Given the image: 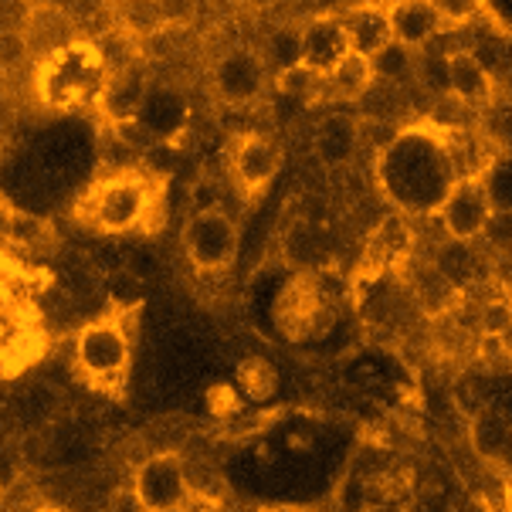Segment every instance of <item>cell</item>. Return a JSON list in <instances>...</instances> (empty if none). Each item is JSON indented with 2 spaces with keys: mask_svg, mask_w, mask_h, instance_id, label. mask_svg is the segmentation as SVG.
<instances>
[{
  "mask_svg": "<svg viewBox=\"0 0 512 512\" xmlns=\"http://www.w3.org/2000/svg\"><path fill=\"white\" fill-rule=\"evenodd\" d=\"M160 184L140 170H116L92 180L75 201V221L95 234L150 231L160 218Z\"/></svg>",
  "mask_w": 512,
  "mask_h": 512,
  "instance_id": "6da1fadb",
  "label": "cell"
},
{
  "mask_svg": "<svg viewBox=\"0 0 512 512\" xmlns=\"http://www.w3.org/2000/svg\"><path fill=\"white\" fill-rule=\"evenodd\" d=\"M133 312H109L92 323H85L75 333L72 360L75 373L92 390L102 394H123L129 363H133Z\"/></svg>",
  "mask_w": 512,
  "mask_h": 512,
  "instance_id": "7a4b0ae2",
  "label": "cell"
},
{
  "mask_svg": "<svg viewBox=\"0 0 512 512\" xmlns=\"http://www.w3.org/2000/svg\"><path fill=\"white\" fill-rule=\"evenodd\" d=\"M106 82L109 72L95 51V41L78 38L55 55H48L45 62H38V95L51 109L72 112L99 106Z\"/></svg>",
  "mask_w": 512,
  "mask_h": 512,
  "instance_id": "3957f363",
  "label": "cell"
},
{
  "mask_svg": "<svg viewBox=\"0 0 512 512\" xmlns=\"http://www.w3.org/2000/svg\"><path fill=\"white\" fill-rule=\"evenodd\" d=\"M180 245H184L187 262L201 275H224L238 262L241 234L231 214L221 207H201V211L187 214L184 228H180Z\"/></svg>",
  "mask_w": 512,
  "mask_h": 512,
  "instance_id": "277c9868",
  "label": "cell"
},
{
  "mask_svg": "<svg viewBox=\"0 0 512 512\" xmlns=\"http://www.w3.org/2000/svg\"><path fill=\"white\" fill-rule=\"evenodd\" d=\"M435 214H438L441 231H445L448 241H479V238H485V228H489L496 214H492L489 197H485V190H482L479 167L451 180V187L438 201Z\"/></svg>",
  "mask_w": 512,
  "mask_h": 512,
  "instance_id": "5b68a950",
  "label": "cell"
},
{
  "mask_svg": "<svg viewBox=\"0 0 512 512\" xmlns=\"http://www.w3.org/2000/svg\"><path fill=\"white\" fill-rule=\"evenodd\" d=\"M129 492L140 502L143 512H163L173 506H187L190 502V482L184 458L177 451H156V455L143 458L133 472Z\"/></svg>",
  "mask_w": 512,
  "mask_h": 512,
  "instance_id": "8992f818",
  "label": "cell"
},
{
  "mask_svg": "<svg viewBox=\"0 0 512 512\" xmlns=\"http://www.w3.org/2000/svg\"><path fill=\"white\" fill-rule=\"evenodd\" d=\"M268 68L258 58L255 48L248 45H234L228 51H221V58L211 68V89L214 95L231 109H251L255 102H262V95L268 89Z\"/></svg>",
  "mask_w": 512,
  "mask_h": 512,
  "instance_id": "52a82bcc",
  "label": "cell"
},
{
  "mask_svg": "<svg viewBox=\"0 0 512 512\" xmlns=\"http://www.w3.org/2000/svg\"><path fill=\"white\" fill-rule=\"evenodd\" d=\"M282 170V146L262 133H241L231 146V177L245 194H265Z\"/></svg>",
  "mask_w": 512,
  "mask_h": 512,
  "instance_id": "ba28073f",
  "label": "cell"
},
{
  "mask_svg": "<svg viewBox=\"0 0 512 512\" xmlns=\"http://www.w3.org/2000/svg\"><path fill=\"white\" fill-rule=\"evenodd\" d=\"M414 258V228L404 214H387L377 228L370 231L367 248H363V275L380 279L384 272H401Z\"/></svg>",
  "mask_w": 512,
  "mask_h": 512,
  "instance_id": "9c48e42d",
  "label": "cell"
},
{
  "mask_svg": "<svg viewBox=\"0 0 512 512\" xmlns=\"http://www.w3.org/2000/svg\"><path fill=\"white\" fill-rule=\"evenodd\" d=\"M17 38H21L24 55L45 62L48 55H55V51H62L65 45L78 41V31H75V21L62 7L48 4V0H31Z\"/></svg>",
  "mask_w": 512,
  "mask_h": 512,
  "instance_id": "30bf717a",
  "label": "cell"
},
{
  "mask_svg": "<svg viewBox=\"0 0 512 512\" xmlns=\"http://www.w3.org/2000/svg\"><path fill=\"white\" fill-rule=\"evenodd\" d=\"M384 14L390 24V41L411 51H424L445 28L431 0H384Z\"/></svg>",
  "mask_w": 512,
  "mask_h": 512,
  "instance_id": "8fae6325",
  "label": "cell"
},
{
  "mask_svg": "<svg viewBox=\"0 0 512 512\" xmlns=\"http://www.w3.org/2000/svg\"><path fill=\"white\" fill-rule=\"evenodd\" d=\"M129 126H140L150 140H173L187 129V99L173 85H146L140 112Z\"/></svg>",
  "mask_w": 512,
  "mask_h": 512,
  "instance_id": "7c38bea8",
  "label": "cell"
},
{
  "mask_svg": "<svg viewBox=\"0 0 512 512\" xmlns=\"http://www.w3.org/2000/svg\"><path fill=\"white\" fill-rule=\"evenodd\" d=\"M445 72H448V95L462 106L482 109L492 99H499V82L482 68L479 58L465 48L445 51Z\"/></svg>",
  "mask_w": 512,
  "mask_h": 512,
  "instance_id": "4fadbf2b",
  "label": "cell"
},
{
  "mask_svg": "<svg viewBox=\"0 0 512 512\" xmlns=\"http://www.w3.org/2000/svg\"><path fill=\"white\" fill-rule=\"evenodd\" d=\"M350 51L340 17H306L302 21V65L326 78L336 62Z\"/></svg>",
  "mask_w": 512,
  "mask_h": 512,
  "instance_id": "5bb4252c",
  "label": "cell"
},
{
  "mask_svg": "<svg viewBox=\"0 0 512 512\" xmlns=\"http://www.w3.org/2000/svg\"><path fill=\"white\" fill-rule=\"evenodd\" d=\"M401 275H404V285H407V292H411L414 306L431 319L448 316V312L458 306V299H462V292H458L455 285H451L445 275L431 265V258L428 262L411 258V262L401 268Z\"/></svg>",
  "mask_w": 512,
  "mask_h": 512,
  "instance_id": "9a60e30c",
  "label": "cell"
},
{
  "mask_svg": "<svg viewBox=\"0 0 512 512\" xmlns=\"http://www.w3.org/2000/svg\"><path fill=\"white\" fill-rule=\"evenodd\" d=\"M282 255L295 272H323L333 258V238H329V228L319 224L316 218H299L292 221V228L285 231L282 238Z\"/></svg>",
  "mask_w": 512,
  "mask_h": 512,
  "instance_id": "2e32d148",
  "label": "cell"
},
{
  "mask_svg": "<svg viewBox=\"0 0 512 512\" xmlns=\"http://www.w3.org/2000/svg\"><path fill=\"white\" fill-rule=\"evenodd\" d=\"M468 445H472L475 458H482L485 465L502 468L509 465V445H512V424L509 414L496 404H485L468 418Z\"/></svg>",
  "mask_w": 512,
  "mask_h": 512,
  "instance_id": "e0dca14e",
  "label": "cell"
},
{
  "mask_svg": "<svg viewBox=\"0 0 512 512\" xmlns=\"http://www.w3.org/2000/svg\"><path fill=\"white\" fill-rule=\"evenodd\" d=\"M41 333L24 306H0V373H14L38 357Z\"/></svg>",
  "mask_w": 512,
  "mask_h": 512,
  "instance_id": "ac0fdd59",
  "label": "cell"
},
{
  "mask_svg": "<svg viewBox=\"0 0 512 512\" xmlns=\"http://www.w3.org/2000/svg\"><path fill=\"white\" fill-rule=\"evenodd\" d=\"M363 129L353 116L346 112H333L312 133V153L323 167H346L350 160H357L360 153Z\"/></svg>",
  "mask_w": 512,
  "mask_h": 512,
  "instance_id": "d6986e66",
  "label": "cell"
},
{
  "mask_svg": "<svg viewBox=\"0 0 512 512\" xmlns=\"http://www.w3.org/2000/svg\"><path fill=\"white\" fill-rule=\"evenodd\" d=\"M340 21L346 31V45L363 58H373L377 51H384L390 45V24L384 14V0H363V4H353Z\"/></svg>",
  "mask_w": 512,
  "mask_h": 512,
  "instance_id": "ffe728a7",
  "label": "cell"
},
{
  "mask_svg": "<svg viewBox=\"0 0 512 512\" xmlns=\"http://www.w3.org/2000/svg\"><path fill=\"white\" fill-rule=\"evenodd\" d=\"M146 78L140 72V65L129 68V72H119V75H109L106 82V92H102V102L99 109L109 116L112 126H129L140 112V102L146 95Z\"/></svg>",
  "mask_w": 512,
  "mask_h": 512,
  "instance_id": "44dd1931",
  "label": "cell"
},
{
  "mask_svg": "<svg viewBox=\"0 0 512 512\" xmlns=\"http://www.w3.org/2000/svg\"><path fill=\"white\" fill-rule=\"evenodd\" d=\"M4 245L17 248V251H28V255H48V251L58 248V234L55 224L41 214L31 211H17L11 207L7 214V228H4Z\"/></svg>",
  "mask_w": 512,
  "mask_h": 512,
  "instance_id": "7402d4cb",
  "label": "cell"
},
{
  "mask_svg": "<svg viewBox=\"0 0 512 512\" xmlns=\"http://www.w3.org/2000/svg\"><path fill=\"white\" fill-rule=\"evenodd\" d=\"M255 51L265 62L268 75H279L285 68L302 65V24H295V21L272 24V28L262 34Z\"/></svg>",
  "mask_w": 512,
  "mask_h": 512,
  "instance_id": "603a6c76",
  "label": "cell"
},
{
  "mask_svg": "<svg viewBox=\"0 0 512 512\" xmlns=\"http://www.w3.org/2000/svg\"><path fill=\"white\" fill-rule=\"evenodd\" d=\"M373 65L370 58L357 55V51H346V55L336 62V68L323 78V85L329 92H333V99L340 102H357L363 99L370 89H373Z\"/></svg>",
  "mask_w": 512,
  "mask_h": 512,
  "instance_id": "cb8c5ba5",
  "label": "cell"
},
{
  "mask_svg": "<svg viewBox=\"0 0 512 512\" xmlns=\"http://www.w3.org/2000/svg\"><path fill=\"white\" fill-rule=\"evenodd\" d=\"M472 245L475 241H445V245L431 255V265H435L462 295H465L468 285L475 282V275H479V258H475Z\"/></svg>",
  "mask_w": 512,
  "mask_h": 512,
  "instance_id": "d4e9b609",
  "label": "cell"
},
{
  "mask_svg": "<svg viewBox=\"0 0 512 512\" xmlns=\"http://www.w3.org/2000/svg\"><path fill=\"white\" fill-rule=\"evenodd\" d=\"M482 190L489 197V207L496 218H509L512 214V163L509 150L506 153H489L479 167Z\"/></svg>",
  "mask_w": 512,
  "mask_h": 512,
  "instance_id": "484cf974",
  "label": "cell"
},
{
  "mask_svg": "<svg viewBox=\"0 0 512 512\" xmlns=\"http://www.w3.org/2000/svg\"><path fill=\"white\" fill-rule=\"evenodd\" d=\"M414 62H418V51L397 45L390 41L384 51L370 58L373 65V78H387V82H404V78H414Z\"/></svg>",
  "mask_w": 512,
  "mask_h": 512,
  "instance_id": "4316f807",
  "label": "cell"
},
{
  "mask_svg": "<svg viewBox=\"0 0 512 512\" xmlns=\"http://www.w3.org/2000/svg\"><path fill=\"white\" fill-rule=\"evenodd\" d=\"M275 78V89L289 99H316L319 89H323V78L316 72H309L306 65H295V68H285V72L272 75Z\"/></svg>",
  "mask_w": 512,
  "mask_h": 512,
  "instance_id": "83f0119b",
  "label": "cell"
},
{
  "mask_svg": "<svg viewBox=\"0 0 512 512\" xmlns=\"http://www.w3.org/2000/svg\"><path fill=\"white\" fill-rule=\"evenodd\" d=\"M509 329H512V306L506 289H502L479 312V336H509Z\"/></svg>",
  "mask_w": 512,
  "mask_h": 512,
  "instance_id": "f1b7e54d",
  "label": "cell"
},
{
  "mask_svg": "<svg viewBox=\"0 0 512 512\" xmlns=\"http://www.w3.org/2000/svg\"><path fill=\"white\" fill-rule=\"evenodd\" d=\"M445 28H465L482 17V0H431Z\"/></svg>",
  "mask_w": 512,
  "mask_h": 512,
  "instance_id": "f546056e",
  "label": "cell"
},
{
  "mask_svg": "<svg viewBox=\"0 0 512 512\" xmlns=\"http://www.w3.org/2000/svg\"><path fill=\"white\" fill-rule=\"evenodd\" d=\"M479 360H485L489 367L509 360V336H479Z\"/></svg>",
  "mask_w": 512,
  "mask_h": 512,
  "instance_id": "4dcf8cb0",
  "label": "cell"
},
{
  "mask_svg": "<svg viewBox=\"0 0 512 512\" xmlns=\"http://www.w3.org/2000/svg\"><path fill=\"white\" fill-rule=\"evenodd\" d=\"M17 282H21L17 265H11L0 255V306H21V302H17Z\"/></svg>",
  "mask_w": 512,
  "mask_h": 512,
  "instance_id": "1f68e13d",
  "label": "cell"
},
{
  "mask_svg": "<svg viewBox=\"0 0 512 512\" xmlns=\"http://www.w3.org/2000/svg\"><path fill=\"white\" fill-rule=\"evenodd\" d=\"M357 0H306L309 17H343Z\"/></svg>",
  "mask_w": 512,
  "mask_h": 512,
  "instance_id": "d6a6232c",
  "label": "cell"
},
{
  "mask_svg": "<svg viewBox=\"0 0 512 512\" xmlns=\"http://www.w3.org/2000/svg\"><path fill=\"white\" fill-rule=\"evenodd\" d=\"M360 512H411V506H407L404 499H397V496H387V499H373L367 502Z\"/></svg>",
  "mask_w": 512,
  "mask_h": 512,
  "instance_id": "836d02e7",
  "label": "cell"
},
{
  "mask_svg": "<svg viewBox=\"0 0 512 512\" xmlns=\"http://www.w3.org/2000/svg\"><path fill=\"white\" fill-rule=\"evenodd\" d=\"M241 4H248L251 11H275L282 0H241Z\"/></svg>",
  "mask_w": 512,
  "mask_h": 512,
  "instance_id": "e575fe53",
  "label": "cell"
},
{
  "mask_svg": "<svg viewBox=\"0 0 512 512\" xmlns=\"http://www.w3.org/2000/svg\"><path fill=\"white\" fill-rule=\"evenodd\" d=\"M11 512H45V506H31V502H21V506H14Z\"/></svg>",
  "mask_w": 512,
  "mask_h": 512,
  "instance_id": "d590c367",
  "label": "cell"
},
{
  "mask_svg": "<svg viewBox=\"0 0 512 512\" xmlns=\"http://www.w3.org/2000/svg\"><path fill=\"white\" fill-rule=\"evenodd\" d=\"M163 512H194L190 506H173V509H163Z\"/></svg>",
  "mask_w": 512,
  "mask_h": 512,
  "instance_id": "8d00e7d4",
  "label": "cell"
},
{
  "mask_svg": "<svg viewBox=\"0 0 512 512\" xmlns=\"http://www.w3.org/2000/svg\"><path fill=\"white\" fill-rule=\"evenodd\" d=\"M258 512H299V509H258Z\"/></svg>",
  "mask_w": 512,
  "mask_h": 512,
  "instance_id": "74e56055",
  "label": "cell"
},
{
  "mask_svg": "<svg viewBox=\"0 0 512 512\" xmlns=\"http://www.w3.org/2000/svg\"><path fill=\"white\" fill-rule=\"evenodd\" d=\"M45 512H68V509H55V506H45Z\"/></svg>",
  "mask_w": 512,
  "mask_h": 512,
  "instance_id": "f35d334b",
  "label": "cell"
}]
</instances>
